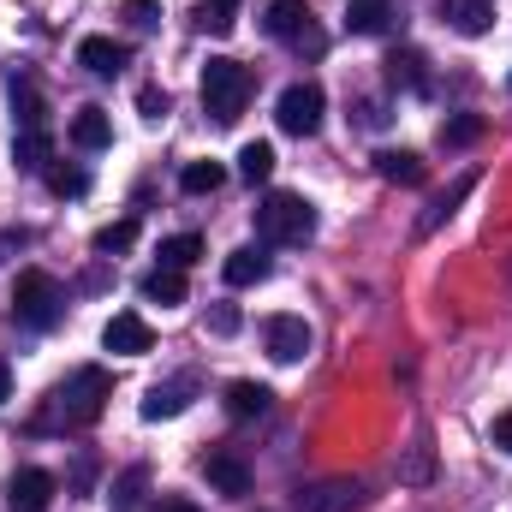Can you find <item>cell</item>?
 <instances>
[{
	"label": "cell",
	"mask_w": 512,
	"mask_h": 512,
	"mask_svg": "<svg viewBox=\"0 0 512 512\" xmlns=\"http://www.w3.org/2000/svg\"><path fill=\"white\" fill-rule=\"evenodd\" d=\"M262 340H268V358L274 364H304L310 358V322L304 316H274L262 328Z\"/></svg>",
	"instance_id": "7"
},
{
	"label": "cell",
	"mask_w": 512,
	"mask_h": 512,
	"mask_svg": "<svg viewBox=\"0 0 512 512\" xmlns=\"http://www.w3.org/2000/svg\"><path fill=\"white\" fill-rule=\"evenodd\" d=\"M191 393H197V376H173V382H155L143 393V423H167V417H179L185 405H191Z\"/></svg>",
	"instance_id": "10"
},
{
	"label": "cell",
	"mask_w": 512,
	"mask_h": 512,
	"mask_svg": "<svg viewBox=\"0 0 512 512\" xmlns=\"http://www.w3.org/2000/svg\"><path fill=\"white\" fill-rule=\"evenodd\" d=\"M447 18H453L459 36H483L495 24V6H447Z\"/></svg>",
	"instance_id": "29"
},
{
	"label": "cell",
	"mask_w": 512,
	"mask_h": 512,
	"mask_svg": "<svg viewBox=\"0 0 512 512\" xmlns=\"http://www.w3.org/2000/svg\"><path fill=\"white\" fill-rule=\"evenodd\" d=\"M268 173H274V143H262V137H256V143L239 149V179H245V185H262Z\"/></svg>",
	"instance_id": "25"
},
{
	"label": "cell",
	"mask_w": 512,
	"mask_h": 512,
	"mask_svg": "<svg viewBox=\"0 0 512 512\" xmlns=\"http://www.w3.org/2000/svg\"><path fill=\"white\" fill-rule=\"evenodd\" d=\"M78 66L96 72V78H114V72H126V42H114V36H84V42H78Z\"/></svg>",
	"instance_id": "11"
},
{
	"label": "cell",
	"mask_w": 512,
	"mask_h": 512,
	"mask_svg": "<svg viewBox=\"0 0 512 512\" xmlns=\"http://www.w3.org/2000/svg\"><path fill=\"white\" fill-rule=\"evenodd\" d=\"M48 501H54V477H48L42 465L12 471V483H6V507L12 512H42Z\"/></svg>",
	"instance_id": "9"
},
{
	"label": "cell",
	"mask_w": 512,
	"mask_h": 512,
	"mask_svg": "<svg viewBox=\"0 0 512 512\" xmlns=\"http://www.w3.org/2000/svg\"><path fill=\"white\" fill-rule=\"evenodd\" d=\"M483 131H489L483 126V114H453V120L441 126V143H447V149H471Z\"/></svg>",
	"instance_id": "27"
},
{
	"label": "cell",
	"mask_w": 512,
	"mask_h": 512,
	"mask_svg": "<svg viewBox=\"0 0 512 512\" xmlns=\"http://www.w3.org/2000/svg\"><path fill=\"white\" fill-rule=\"evenodd\" d=\"M221 274H227V286H262L268 280V256H262V245H239Z\"/></svg>",
	"instance_id": "13"
},
{
	"label": "cell",
	"mask_w": 512,
	"mask_h": 512,
	"mask_svg": "<svg viewBox=\"0 0 512 512\" xmlns=\"http://www.w3.org/2000/svg\"><path fill=\"white\" fill-rule=\"evenodd\" d=\"M42 173H48V191H54V197H84V185H90L84 167H60V161H48Z\"/></svg>",
	"instance_id": "30"
},
{
	"label": "cell",
	"mask_w": 512,
	"mask_h": 512,
	"mask_svg": "<svg viewBox=\"0 0 512 512\" xmlns=\"http://www.w3.org/2000/svg\"><path fill=\"white\" fill-rule=\"evenodd\" d=\"M137 292H143L149 304H161V310H173V304H185V274H179V268H149Z\"/></svg>",
	"instance_id": "17"
},
{
	"label": "cell",
	"mask_w": 512,
	"mask_h": 512,
	"mask_svg": "<svg viewBox=\"0 0 512 512\" xmlns=\"http://www.w3.org/2000/svg\"><path fill=\"white\" fill-rule=\"evenodd\" d=\"M72 143H78V149H108V143H114V120H108L102 108H78V114H72Z\"/></svg>",
	"instance_id": "19"
},
{
	"label": "cell",
	"mask_w": 512,
	"mask_h": 512,
	"mask_svg": "<svg viewBox=\"0 0 512 512\" xmlns=\"http://www.w3.org/2000/svg\"><path fill=\"white\" fill-rule=\"evenodd\" d=\"M6 399H12V364L0 358V405H6Z\"/></svg>",
	"instance_id": "37"
},
{
	"label": "cell",
	"mask_w": 512,
	"mask_h": 512,
	"mask_svg": "<svg viewBox=\"0 0 512 512\" xmlns=\"http://www.w3.org/2000/svg\"><path fill=\"white\" fill-rule=\"evenodd\" d=\"M495 447H501V453H512V411H501V417H495Z\"/></svg>",
	"instance_id": "36"
},
{
	"label": "cell",
	"mask_w": 512,
	"mask_h": 512,
	"mask_svg": "<svg viewBox=\"0 0 512 512\" xmlns=\"http://www.w3.org/2000/svg\"><path fill=\"white\" fill-rule=\"evenodd\" d=\"M245 102H251V72H245L239 60L215 54V60L203 66V108H209V120H215V126H233V120L245 114Z\"/></svg>",
	"instance_id": "3"
},
{
	"label": "cell",
	"mask_w": 512,
	"mask_h": 512,
	"mask_svg": "<svg viewBox=\"0 0 512 512\" xmlns=\"http://www.w3.org/2000/svg\"><path fill=\"white\" fill-rule=\"evenodd\" d=\"M387 18H393V0H352V6H346V24H352L358 36H382Z\"/></svg>",
	"instance_id": "23"
},
{
	"label": "cell",
	"mask_w": 512,
	"mask_h": 512,
	"mask_svg": "<svg viewBox=\"0 0 512 512\" xmlns=\"http://www.w3.org/2000/svg\"><path fill=\"white\" fill-rule=\"evenodd\" d=\"M90 245H96V251L102 256H114V251H131V245H137V221H108V227H102V233H96V239H90Z\"/></svg>",
	"instance_id": "28"
},
{
	"label": "cell",
	"mask_w": 512,
	"mask_h": 512,
	"mask_svg": "<svg viewBox=\"0 0 512 512\" xmlns=\"http://www.w3.org/2000/svg\"><path fill=\"white\" fill-rule=\"evenodd\" d=\"M12 114H18V131H36L42 126V96L30 78H12Z\"/></svg>",
	"instance_id": "26"
},
{
	"label": "cell",
	"mask_w": 512,
	"mask_h": 512,
	"mask_svg": "<svg viewBox=\"0 0 512 512\" xmlns=\"http://www.w3.org/2000/svg\"><path fill=\"white\" fill-rule=\"evenodd\" d=\"M60 316H66V292H60V280L42 274V268H24L18 286H12V322H18V328H54Z\"/></svg>",
	"instance_id": "4"
},
{
	"label": "cell",
	"mask_w": 512,
	"mask_h": 512,
	"mask_svg": "<svg viewBox=\"0 0 512 512\" xmlns=\"http://www.w3.org/2000/svg\"><path fill=\"white\" fill-rule=\"evenodd\" d=\"M233 18H239V0H203V30L227 36V30H233Z\"/></svg>",
	"instance_id": "32"
},
{
	"label": "cell",
	"mask_w": 512,
	"mask_h": 512,
	"mask_svg": "<svg viewBox=\"0 0 512 512\" xmlns=\"http://www.w3.org/2000/svg\"><path fill=\"white\" fill-rule=\"evenodd\" d=\"M268 399H274V393H268L262 382H227V399H221V405H227V417L251 423V417H262V411H268Z\"/></svg>",
	"instance_id": "14"
},
{
	"label": "cell",
	"mask_w": 512,
	"mask_h": 512,
	"mask_svg": "<svg viewBox=\"0 0 512 512\" xmlns=\"http://www.w3.org/2000/svg\"><path fill=\"white\" fill-rule=\"evenodd\" d=\"M387 84H393V90H429L423 54H417V48H393V54H387Z\"/></svg>",
	"instance_id": "15"
},
{
	"label": "cell",
	"mask_w": 512,
	"mask_h": 512,
	"mask_svg": "<svg viewBox=\"0 0 512 512\" xmlns=\"http://www.w3.org/2000/svg\"><path fill=\"white\" fill-rule=\"evenodd\" d=\"M471 191H477V173H459V179H453V185H447V191L429 203V215H423V233H435L441 221H453V215H459V203H465Z\"/></svg>",
	"instance_id": "16"
},
{
	"label": "cell",
	"mask_w": 512,
	"mask_h": 512,
	"mask_svg": "<svg viewBox=\"0 0 512 512\" xmlns=\"http://www.w3.org/2000/svg\"><path fill=\"white\" fill-rule=\"evenodd\" d=\"M143 495H149V465H131L114 477V495H108V507L114 512H137L143 507Z\"/></svg>",
	"instance_id": "20"
},
{
	"label": "cell",
	"mask_w": 512,
	"mask_h": 512,
	"mask_svg": "<svg viewBox=\"0 0 512 512\" xmlns=\"http://www.w3.org/2000/svg\"><path fill=\"white\" fill-rule=\"evenodd\" d=\"M126 18H131V30H155L161 24V6L155 0H126Z\"/></svg>",
	"instance_id": "33"
},
{
	"label": "cell",
	"mask_w": 512,
	"mask_h": 512,
	"mask_svg": "<svg viewBox=\"0 0 512 512\" xmlns=\"http://www.w3.org/2000/svg\"><path fill=\"white\" fill-rule=\"evenodd\" d=\"M137 108H143V120H161V114H167V90L143 84V90H137Z\"/></svg>",
	"instance_id": "34"
},
{
	"label": "cell",
	"mask_w": 512,
	"mask_h": 512,
	"mask_svg": "<svg viewBox=\"0 0 512 512\" xmlns=\"http://www.w3.org/2000/svg\"><path fill=\"white\" fill-rule=\"evenodd\" d=\"M256 233L268 245H310L316 239V209L298 191H274V197L256 203Z\"/></svg>",
	"instance_id": "2"
},
{
	"label": "cell",
	"mask_w": 512,
	"mask_h": 512,
	"mask_svg": "<svg viewBox=\"0 0 512 512\" xmlns=\"http://www.w3.org/2000/svg\"><path fill=\"white\" fill-rule=\"evenodd\" d=\"M12 161L24 167V173H42L48 161H54V143H48V131H12Z\"/></svg>",
	"instance_id": "18"
},
{
	"label": "cell",
	"mask_w": 512,
	"mask_h": 512,
	"mask_svg": "<svg viewBox=\"0 0 512 512\" xmlns=\"http://www.w3.org/2000/svg\"><path fill=\"white\" fill-rule=\"evenodd\" d=\"M108 399H114L108 370L84 364V370H72L66 382L54 387V417H60V423H72V429H84V423H96V417L108 411Z\"/></svg>",
	"instance_id": "1"
},
{
	"label": "cell",
	"mask_w": 512,
	"mask_h": 512,
	"mask_svg": "<svg viewBox=\"0 0 512 512\" xmlns=\"http://www.w3.org/2000/svg\"><path fill=\"white\" fill-rule=\"evenodd\" d=\"M352 501H358V483H328V489H316L304 507L310 512H346Z\"/></svg>",
	"instance_id": "31"
},
{
	"label": "cell",
	"mask_w": 512,
	"mask_h": 512,
	"mask_svg": "<svg viewBox=\"0 0 512 512\" xmlns=\"http://www.w3.org/2000/svg\"><path fill=\"white\" fill-rule=\"evenodd\" d=\"M102 346H108V352H120V358H143V352L155 346V328H149L137 310H120V316L102 328Z\"/></svg>",
	"instance_id": "8"
},
{
	"label": "cell",
	"mask_w": 512,
	"mask_h": 512,
	"mask_svg": "<svg viewBox=\"0 0 512 512\" xmlns=\"http://www.w3.org/2000/svg\"><path fill=\"white\" fill-rule=\"evenodd\" d=\"M197 256H203V239H197V233H179V239H161V251H155V268H179V274H185Z\"/></svg>",
	"instance_id": "24"
},
{
	"label": "cell",
	"mask_w": 512,
	"mask_h": 512,
	"mask_svg": "<svg viewBox=\"0 0 512 512\" xmlns=\"http://www.w3.org/2000/svg\"><path fill=\"white\" fill-rule=\"evenodd\" d=\"M322 114H328V96H322V84H286L280 90V102H274V120L280 131H292V137H316L322 131Z\"/></svg>",
	"instance_id": "6"
},
{
	"label": "cell",
	"mask_w": 512,
	"mask_h": 512,
	"mask_svg": "<svg viewBox=\"0 0 512 512\" xmlns=\"http://www.w3.org/2000/svg\"><path fill=\"white\" fill-rule=\"evenodd\" d=\"M221 185H227V167H221V161H191V167L179 173V191H185V197H215Z\"/></svg>",
	"instance_id": "22"
},
{
	"label": "cell",
	"mask_w": 512,
	"mask_h": 512,
	"mask_svg": "<svg viewBox=\"0 0 512 512\" xmlns=\"http://www.w3.org/2000/svg\"><path fill=\"white\" fill-rule=\"evenodd\" d=\"M155 512H203V507H191V501H179V495H167V501H161Z\"/></svg>",
	"instance_id": "38"
},
{
	"label": "cell",
	"mask_w": 512,
	"mask_h": 512,
	"mask_svg": "<svg viewBox=\"0 0 512 512\" xmlns=\"http://www.w3.org/2000/svg\"><path fill=\"white\" fill-rule=\"evenodd\" d=\"M376 173H382L387 185H423V161L411 149H382L376 155Z\"/></svg>",
	"instance_id": "21"
},
{
	"label": "cell",
	"mask_w": 512,
	"mask_h": 512,
	"mask_svg": "<svg viewBox=\"0 0 512 512\" xmlns=\"http://www.w3.org/2000/svg\"><path fill=\"white\" fill-rule=\"evenodd\" d=\"M441 6H495V0H441Z\"/></svg>",
	"instance_id": "39"
},
{
	"label": "cell",
	"mask_w": 512,
	"mask_h": 512,
	"mask_svg": "<svg viewBox=\"0 0 512 512\" xmlns=\"http://www.w3.org/2000/svg\"><path fill=\"white\" fill-rule=\"evenodd\" d=\"M262 24H268L274 42H292L298 54H322V48H328V36L316 30V18H310L304 0H268V18H262Z\"/></svg>",
	"instance_id": "5"
},
{
	"label": "cell",
	"mask_w": 512,
	"mask_h": 512,
	"mask_svg": "<svg viewBox=\"0 0 512 512\" xmlns=\"http://www.w3.org/2000/svg\"><path fill=\"white\" fill-rule=\"evenodd\" d=\"M203 477L221 489V495H251V465L239 453H209L203 459Z\"/></svg>",
	"instance_id": "12"
},
{
	"label": "cell",
	"mask_w": 512,
	"mask_h": 512,
	"mask_svg": "<svg viewBox=\"0 0 512 512\" xmlns=\"http://www.w3.org/2000/svg\"><path fill=\"white\" fill-rule=\"evenodd\" d=\"M209 328H215V334H239V310H233V304H215Z\"/></svg>",
	"instance_id": "35"
}]
</instances>
